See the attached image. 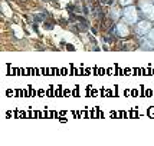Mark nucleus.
I'll list each match as a JSON object with an SVG mask.
<instances>
[{"label":"nucleus","mask_w":154,"mask_h":146,"mask_svg":"<svg viewBox=\"0 0 154 146\" xmlns=\"http://www.w3.org/2000/svg\"><path fill=\"white\" fill-rule=\"evenodd\" d=\"M147 36H148V39L151 40V42H154V29H151V30L148 32Z\"/></svg>","instance_id":"5"},{"label":"nucleus","mask_w":154,"mask_h":146,"mask_svg":"<svg viewBox=\"0 0 154 146\" xmlns=\"http://www.w3.org/2000/svg\"><path fill=\"white\" fill-rule=\"evenodd\" d=\"M151 30V26H150V22H141L137 26V33L138 34H146Z\"/></svg>","instance_id":"3"},{"label":"nucleus","mask_w":154,"mask_h":146,"mask_svg":"<svg viewBox=\"0 0 154 146\" xmlns=\"http://www.w3.org/2000/svg\"><path fill=\"white\" fill-rule=\"evenodd\" d=\"M124 19H125L127 23H135L137 22V10H135V7H133V6L125 7V10H124Z\"/></svg>","instance_id":"1"},{"label":"nucleus","mask_w":154,"mask_h":146,"mask_svg":"<svg viewBox=\"0 0 154 146\" xmlns=\"http://www.w3.org/2000/svg\"><path fill=\"white\" fill-rule=\"evenodd\" d=\"M117 30H118L117 33L120 34V36H127V34H128V29H127V26H125V25H122V23H120V25L117 26Z\"/></svg>","instance_id":"4"},{"label":"nucleus","mask_w":154,"mask_h":146,"mask_svg":"<svg viewBox=\"0 0 154 146\" xmlns=\"http://www.w3.org/2000/svg\"><path fill=\"white\" fill-rule=\"evenodd\" d=\"M101 3H108V0H101Z\"/></svg>","instance_id":"7"},{"label":"nucleus","mask_w":154,"mask_h":146,"mask_svg":"<svg viewBox=\"0 0 154 146\" xmlns=\"http://www.w3.org/2000/svg\"><path fill=\"white\" fill-rule=\"evenodd\" d=\"M141 10H143V13L146 14L150 20H154V6L151 3L143 1V3H141Z\"/></svg>","instance_id":"2"},{"label":"nucleus","mask_w":154,"mask_h":146,"mask_svg":"<svg viewBox=\"0 0 154 146\" xmlns=\"http://www.w3.org/2000/svg\"><path fill=\"white\" fill-rule=\"evenodd\" d=\"M133 0H121V4H127V3H131Z\"/></svg>","instance_id":"6"}]
</instances>
